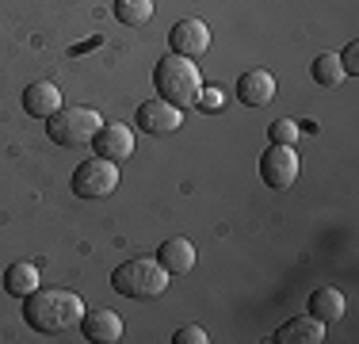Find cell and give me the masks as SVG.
Instances as JSON below:
<instances>
[{"label":"cell","mask_w":359,"mask_h":344,"mask_svg":"<svg viewBox=\"0 0 359 344\" xmlns=\"http://www.w3.org/2000/svg\"><path fill=\"white\" fill-rule=\"evenodd\" d=\"M84 317V303L81 295L73 291H62V287H39L23 298V322L31 325L35 333H65L73 325H81Z\"/></svg>","instance_id":"1"},{"label":"cell","mask_w":359,"mask_h":344,"mask_svg":"<svg viewBox=\"0 0 359 344\" xmlns=\"http://www.w3.org/2000/svg\"><path fill=\"white\" fill-rule=\"evenodd\" d=\"M153 88H157L161 100L176 103V107H191L195 96H199V88H203L199 65H195L191 58L165 54L157 65H153Z\"/></svg>","instance_id":"2"},{"label":"cell","mask_w":359,"mask_h":344,"mask_svg":"<svg viewBox=\"0 0 359 344\" xmlns=\"http://www.w3.org/2000/svg\"><path fill=\"white\" fill-rule=\"evenodd\" d=\"M111 287L123 298H134V303H149V298L165 295L168 287V272L161 268L149 256H134V260L118 264L115 275H111Z\"/></svg>","instance_id":"3"},{"label":"cell","mask_w":359,"mask_h":344,"mask_svg":"<svg viewBox=\"0 0 359 344\" xmlns=\"http://www.w3.org/2000/svg\"><path fill=\"white\" fill-rule=\"evenodd\" d=\"M104 126V119H100L96 107H57L54 115L46 119V134L54 145H62V150H84V145H92V138L96 131Z\"/></svg>","instance_id":"4"},{"label":"cell","mask_w":359,"mask_h":344,"mask_svg":"<svg viewBox=\"0 0 359 344\" xmlns=\"http://www.w3.org/2000/svg\"><path fill=\"white\" fill-rule=\"evenodd\" d=\"M69 184H73V195H81V199H104V195H111L118 187V165L96 153V157L76 165Z\"/></svg>","instance_id":"5"},{"label":"cell","mask_w":359,"mask_h":344,"mask_svg":"<svg viewBox=\"0 0 359 344\" xmlns=\"http://www.w3.org/2000/svg\"><path fill=\"white\" fill-rule=\"evenodd\" d=\"M298 168H302V161H298L294 145H276L271 142L268 150H264L260 157V180L271 187V192H283L298 180Z\"/></svg>","instance_id":"6"},{"label":"cell","mask_w":359,"mask_h":344,"mask_svg":"<svg viewBox=\"0 0 359 344\" xmlns=\"http://www.w3.org/2000/svg\"><path fill=\"white\" fill-rule=\"evenodd\" d=\"M134 123H138L145 134H157V138L161 134H176L180 126H184V107H176V103L153 96V100H145L142 107H138Z\"/></svg>","instance_id":"7"},{"label":"cell","mask_w":359,"mask_h":344,"mask_svg":"<svg viewBox=\"0 0 359 344\" xmlns=\"http://www.w3.org/2000/svg\"><path fill=\"white\" fill-rule=\"evenodd\" d=\"M168 46L180 58H199L210 50V31L203 20H180L172 31H168Z\"/></svg>","instance_id":"8"},{"label":"cell","mask_w":359,"mask_h":344,"mask_svg":"<svg viewBox=\"0 0 359 344\" xmlns=\"http://www.w3.org/2000/svg\"><path fill=\"white\" fill-rule=\"evenodd\" d=\"M92 150L118 165V161H126L134 153V131L126 123H104L96 131V138H92Z\"/></svg>","instance_id":"9"},{"label":"cell","mask_w":359,"mask_h":344,"mask_svg":"<svg viewBox=\"0 0 359 344\" xmlns=\"http://www.w3.org/2000/svg\"><path fill=\"white\" fill-rule=\"evenodd\" d=\"M81 333L84 340H96V344H118L123 340V317L107 306H96V310H84L81 317Z\"/></svg>","instance_id":"10"},{"label":"cell","mask_w":359,"mask_h":344,"mask_svg":"<svg viewBox=\"0 0 359 344\" xmlns=\"http://www.w3.org/2000/svg\"><path fill=\"white\" fill-rule=\"evenodd\" d=\"M237 100L245 107H264V103L276 100V77L268 69H249V73L237 77Z\"/></svg>","instance_id":"11"},{"label":"cell","mask_w":359,"mask_h":344,"mask_svg":"<svg viewBox=\"0 0 359 344\" xmlns=\"http://www.w3.org/2000/svg\"><path fill=\"white\" fill-rule=\"evenodd\" d=\"M321 340H325V322H318L313 314H298L276 329V344H321Z\"/></svg>","instance_id":"12"},{"label":"cell","mask_w":359,"mask_h":344,"mask_svg":"<svg viewBox=\"0 0 359 344\" xmlns=\"http://www.w3.org/2000/svg\"><path fill=\"white\" fill-rule=\"evenodd\" d=\"M157 264L168 275H187L195 268V245L187 237H168L165 245L157 249Z\"/></svg>","instance_id":"13"},{"label":"cell","mask_w":359,"mask_h":344,"mask_svg":"<svg viewBox=\"0 0 359 344\" xmlns=\"http://www.w3.org/2000/svg\"><path fill=\"white\" fill-rule=\"evenodd\" d=\"M62 107V88L50 81H35L27 92H23V111L35 119H50L54 111Z\"/></svg>","instance_id":"14"},{"label":"cell","mask_w":359,"mask_h":344,"mask_svg":"<svg viewBox=\"0 0 359 344\" xmlns=\"http://www.w3.org/2000/svg\"><path fill=\"white\" fill-rule=\"evenodd\" d=\"M4 291L12 298H27L31 291H39V268L31 260H15V264H8V272H4Z\"/></svg>","instance_id":"15"},{"label":"cell","mask_w":359,"mask_h":344,"mask_svg":"<svg viewBox=\"0 0 359 344\" xmlns=\"http://www.w3.org/2000/svg\"><path fill=\"white\" fill-rule=\"evenodd\" d=\"M306 314H313L318 317V322H340V317H344V295H340L337 287H318L310 295V310H306Z\"/></svg>","instance_id":"16"},{"label":"cell","mask_w":359,"mask_h":344,"mask_svg":"<svg viewBox=\"0 0 359 344\" xmlns=\"http://www.w3.org/2000/svg\"><path fill=\"white\" fill-rule=\"evenodd\" d=\"M310 77L321 84V88H340V81H344V65H340L337 54H318L310 62Z\"/></svg>","instance_id":"17"},{"label":"cell","mask_w":359,"mask_h":344,"mask_svg":"<svg viewBox=\"0 0 359 344\" xmlns=\"http://www.w3.org/2000/svg\"><path fill=\"white\" fill-rule=\"evenodd\" d=\"M115 20L126 27H145L153 20V0H115Z\"/></svg>","instance_id":"18"},{"label":"cell","mask_w":359,"mask_h":344,"mask_svg":"<svg viewBox=\"0 0 359 344\" xmlns=\"http://www.w3.org/2000/svg\"><path fill=\"white\" fill-rule=\"evenodd\" d=\"M298 134H302V126H298V119H276V123L268 126V138L276 145H294Z\"/></svg>","instance_id":"19"},{"label":"cell","mask_w":359,"mask_h":344,"mask_svg":"<svg viewBox=\"0 0 359 344\" xmlns=\"http://www.w3.org/2000/svg\"><path fill=\"white\" fill-rule=\"evenodd\" d=\"M195 103H199L203 111H222V103H226V96H222L218 84H210V88H199V96H195Z\"/></svg>","instance_id":"20"},{"label":"cell","mask_w":359,"mask_h":344,"mask_svg":"<svg viewBox=\"0 0 359 344\" xmlns=\"http://www.w3.org/2000/svg\"><path fill=\"white\" fill-rule=\"evenodd\" d=\"M172 340L176 344H207L210 337H207V329H203V325H184V329H176Z\"/></svg>","instance_id":"21"},{"label":"cell","mask_w":359,"mask_h":344,"mask_svg":"<svg viewBox=\"0 0 359 344\" xmlns=\"http://www.w3.org/2000/svg\"><path fill=\"white\" fill-rule=\"evenodd\" d=\"M340 65H344L348 77L359 73V42H348V46H344V54H340Z\"/></svg>","instance_id":"22"}]
</instances>
